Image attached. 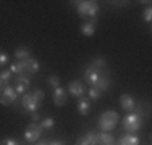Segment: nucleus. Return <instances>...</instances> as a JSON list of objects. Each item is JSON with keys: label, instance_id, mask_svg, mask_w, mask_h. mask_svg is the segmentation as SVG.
I'll return each instance as SVG.
<instances>
[{"label": "nucleus", "instance_id": "obj_1", "mask_svg": "<svg viewBox=\"0 0 152 145\" xmlns=\"http://www.w3.org/2000/svg\"><path fill=\"white\" fill-rule=\"evenodd\" d=\"M76 12L81 18L86 20H92V24L97 20V13H99V3L97 2H88V0H81L76 2Z\"/></svg>", "mask_w": 152, "mask_h": 145}, {"label": "nucleus", "instance_id": "obj_2", "mask_svg": "<svg viewBox=\"0 0 152 145\" xmlns=\"http://www.w3.org/2000/svg\"><path fill=\"white\" fill-rule=\"evenodd\" d=\"M44 97H45V94H44V90H41V89L34 90L32 94H23V97H21V105H23V108L26 111L32 113V111H37L39 103L44 100Z\"/></svg>", "mask_w": 152, "mask_h": 145}, {"label": "nucleus", "instance_id": "obj_3", "mask_svg": "<svg viewBox=\"0 0 152 145\" xmlns=\"http://www.w3.org/2000/svg\"><path fill=\"white\" fill-rule=\"evenodd\" d=\"M118 121H120V116H118L117 111L113 110H107L100 115L99 119V129L102 132H112L115 128H117Z\"/></svg>", "mask_w": 152, "mask_h": 145}, {"label": "nucleus", "instance_id": "obj_4", "mask_svg": "<svg viewBox=\"0 0 152 145\" xmlns=\"http://www.w3.org/2000/svg\"><path fill=\"white\" fill-rule=\"evenodd\" d=\"M141 126H142V116H141V113L131 111V113H128L123 118V129L128 134L137 132L141 129Z\"/></svg>", "mask_w": 152, "mask_h": 145}, {"label": "nucleus", "instance_id": "obj_5", "mask_svg": "<svg viewBox=\"0 0 152 145\" xmlns=\"http://www.w3.org/2000/svg\"><path fill=\"white\" fill-rule=\"evenodd\" d=\"M41 134H42V128H41V124L31 123V124L26 128V130H24V139H26L29 144H34V142H37V140H39Z\"/></svg>", "mask_w": 152, "mask_h": 145}, {"label": "nucleus", "instance_id": "obj_6", "mask_svg": "<svg viewBox=\"0 0 152 145\" xmlns=\"http://www.w3.org/2000/svg\"><path fill=\"white\" fill-rule=\"evenodd\" d=\"M21 63V68H23V74L24 76H31V74H36L39 71V61L34 60V58H28V60H23L20 61Z\"/></svg>", "mask_w": 152, "mask_h": 145}, {"label": "nucleus", "instance_id": "obj_7", "mask_svg": "<svg viewBox=\"0 0 152 145\" xmlns=\"http://www.w3.org/2000/svg\"><path fill=\"white\" fill-rule=\"evenodd\" d=\"M16 97H18L16 90L13 89L12 86H5L3 90H2V94H0V103L2 105H10V103H13V102L16 100Z\"/></svg>", "mask_w": 152, "mask_h": 145}, {"label": "nucleus", "instance_id": "obj_8", "mask_svg": "<svg viewBox=\"0 0 152 145\" xmlns=\"http://www.w3.org/2000/svg\"><path fill=\"white\" fill-rule=\"evenodd\" d=\"M102 76V72H100V70H94V68L89 66L88 70L84 71V81L88 82L91 87L96 86V82L99 81V78Z\"/></svg>", "mask_w": 152, "mask_h": 145}, {"label": "nucleus", "instance_id": "obj_9", "mask_svg": "<svg viewBox=\"0 0 152 145\" xmlns=\"http://www.w3.org/2000/svg\"><path fill=\"white\" fill-rule=\"evenodd\" d=\"M68 92L73 97H76V99H81V97H84V86H83V82H79L75 79V81H71L70 86H68Z\"/></svg>", "mask_w": 152, "mask_h": 145}, {"label": "nucleus", "instance_id": "obj_10", "mask_svg": "<svg viewBox=\"0 0 152 145\" xmlns=\"http://www.w3.org/2000/svg\"><path fill=\"white\" fill-rule=\"evenodd\" d=\"M120 105H121V108L125 111H134V108H136V102L134 99H133L129 94H123V95L120 97Z\"/></svg>", "mask_w": 152, "mask_h": 145}, {"label": "nucleus", "instance_id": "obj_11", "mask_svg": "<svg viewBox=\"0 0 152 145\" xmlns=\"http://www.w3.org/2000/svg\"><path fill=\"white\" fill-rule=\"evenodd\" d=\"M29 84H31L29 78H28V76H24V74H20L16 78V87H15L16 94H24L28 90V87H29Z\"/></svg>", "mask_w": 152, "mask_h": 145}, {"label": "nucleus", "instance_id": "obj_12", "mask_svg": "<svg viewBox=\"0 0 152 145\" xmlns=\"http://www.w3.org/2000/svg\"><path fill=\"white\" fill-rule=\"evenodd\" d=\"M53 103L57 107H61V105L66 103V90L63 87H57L53 89Z\"/></svg>", "mask_w": 152, "mask_h": 145}, {"label": "nucleus", "instance_id": "obj_13", "mask_svg": "<svg viewBox=\"0 0 152 145\" xmlns=\"http://www.w3.org/2000/svg\"><path fill=\"white\" fill-rule=\"evenodd\" d=\"M78 113L86 116L91 113V100L88 99V97H81V99L78 100Z\"/></svg>", "mask_w": 152, "mask_h": 145}, {"label": "nucleus", "instance_id": "obj_14", "mask_svg": "<svg viewBox=\"0 0 152 145\" xmlns=\"http://www.w3.org/2000/svg\"><path fill=\"white\" fill-rule=\"evenodd\" d=\"M115 137L108 132H100L97 134V145H113Z\"/></svg>", "mask_w": 152, "mask_h": 145}, {"label": "nucleus", "instance_id": "obj_15", "mask_svg": "<svg viewBox=\"0 0 152 145\" xmlns=\"http://www.w3.org/2000/svg\"><path fill=\"white\" fill-rule=\"evenodd\" d=\"M118 145H139V137L134 136V134H126L120 139Z\"/></svg>", "mask_w": 152, "mask_h": 145}, {"label": "nucleus", "instance_id": "obj_16", "mask_svg": "<svg viewBox=\"0 0 152 145\" xmlns=\"http://www.w3.org/2000/svg\"><path fill=\"white\" fill-rule=\"evenodd\" d=\"M108 86H110V79H108L107 76L102 74V76L99 78V81L96 82V86H94V87H96V89H99L100 92H104V90L108 89Z\"/></svg>", "mask_w": 152, "mask_h": 145}, {"label": "nucleus", "instance_id": "obj_17", "mask_svg": "<svg viewBox=\"0 0 152 145\" xmlns=\"http://www.w3.org/2000/svg\"><path fill=\"white\" fill-rule=\"evenodd\" d=\"M31 55L29 49H26V47H20V49H16L15 52V57L18 58V61H23V60H28Z\"/></svg>", "mask_w": 152, "mask_h": 145}, {"label": "nucleus", "instance_id": "obj_18", "mask_svg": "<svg viewBox=\"0 0 152 145\" xmlns=\"http://www.w3.org/2000/svg\"><path fill=\"white\" fill-rule=\"evenodd\" d=\"M81 32H83V36H86V37H91V36H94V32H96V28H94V24L91 23V21H88V23H84L81 26Z\"/></svg>", "mask_w": 152, "mask_h": 145}, {"label": "nucleus", "instance_id": "obj_19", "mask_svg": "<svg viewBox=\"0 0 152 145\" xmlns=\"http://www.w3.org/2000/svg\"><path fill=\"white\" fill-rule=\"evenodd\" d=\"M0 81L3 82V86H7L10 81H12V72H10V70H2L0 71Z\"/></svg>", "mask_w": 152, "mask_h": 145}, {"label": "nucleus", "instance_id": "obj_20", "mask_svg": "<svg viewBox=\"0 0 152 145\" xmlns=\"http://www.w3.org/2000/svg\"><path fill=\"white\" fill-rule=\"evenodd\" d=\"M84 139H86V142H88L89 145H97V134L92 132V130L84 134Z\"/></svg>", "mask_w": 152, "mask_h": 145}, {"label": "nucleus", "instance_id": "obj_21", "mask_svg": "<svg viewBox=\"0 0 152 145\" xmlns=\"http://www.w3.org/2000/svg\"><path fill=\"white\" fill-rule=\"evenodd\" d=\"M8 70H10V72H12V74H18V76L23 74V68H21V63H20V61H16V63H12Z\"/></svg>", "mask_w": 152, "mask_h": 145}, {"label": "nucleus", "instance_id": "obj_22", "mask_svg": "<svg viewBox=\"0 0 152 145\" xmlns=\"http://www.w3.org/2000/svg\"><path fill=\"white\" fill-rule=\"evenodd\" d=\"M88 95H89V100H99L100 95H102V92H100L99 89H96V87H91L89 92H88Z\"/></svg>", "mask_w": 152, "mask_h": 145}, {"label": "nucleus", "instance_id": "obj_23", "mask_svg": "<svg viewBox=\"0 0 152 145\" xmlns=\"http://www.w3.org/2000/svg\"><path fill=\"white\" fill-rule=\"evenodd\" d=\"M105 65H107V61L104 60V58H96V60L91 63V68H94V70H102Z\"/></svg>", "mask_w": 152, "mask_h": 145}, {"label": "nucleus", "instance_id": "obj_24", "mask_svg": "<svg viewBox=\"0 0 152 145\" xmlns=\"http://www.w3.org/2000/svg\"><path fill=\"white\" fill-rule=\"evenodd\" d=\"M53 126H55L53 118H45V119H42V123H41V128L42 129H52Z\"/></svg>", "mask_w": 152, "mask_h": 145}, {"label": "nucleus", "instance_id": "obj_25", "mask_svg": "<svg viewBox=\"0 0 152 145\" xmlns=\"http://www.w3.org/2000/svg\"><path fill=\"white\" fill-rule=\"evenodd\" d=\"M47 81H49V86L50 87H53V89H57V87H60V78L58 76H49V79H47Z\"/></svg>", "mask_w": 152, "mask_h": 145}, {"label": "nucleus", "instance_id": "obj_26", "mask_svg": "<svg viewBox=\"0 0 152 145\" xmlns=\"http://www.w3.org/2000/svg\"><path fill=\"white\" fill-rule=\"evenodd\" d=\"M0 145H20L16 139H12V137H7V139H2L0 140Z\"/></svg>", "mask_w": 152, "mask_h": 145}, {"label": "nucleus", "instance_id": "obj_27", "mask_svg": "<svg viewBox=\"0 0 152 145\" xmlns=\"http://www.w3.org/2000/svg\"><path fill=\"white\" fill-rule=\"evenodd\" d=\"M151 20H152V8L149 5V7H146V10H144V21L151 23Z\"/></svg>", "mask_w": 152, "mask_h": 145}, {"label": "nucleus", "instance_id": "obj_28", "mask_svg": "<svg viewBox=\"0 0 152 145\" xmlns=\"http://www.w3.org/2000/svg\"><path fill=\"white\" fill-rule=\"evenodd\" d=\"M7 61H8V55H7V52H0V66L7 65Z\"/></svg>", "mask_w": 152, "mask_h": 145}, {"label": "nucleus", "instance_id": "obj_29", "mask_svg": "<svg viewBox=\"0 0 152 145\" xmlns=\"http://www.w3.org/2000/svg\"><path fill=\"white\" fill-rule=\"evenodd\" d=\"M76 145H89L88 142H86V139H84V136L83 137H79L78 140H76Z\"/></svg>", "mask_w": 152, "mask_h": 145}, {"label": "nucleus", "instance_id": "obj_30", "mask_svg": "<svg viewBox=\"0 0 152 145\" xmlns=\"http://www.w3.org/2000/svg\"><path fill=\"white\" fill-rule=\"evenodd\" d=\"M31 118L34 119V121H37V119H41V116H39L37 111H32V113H31Z\"/></svg>", "mask_w": 152, "mask_h": 145}, {"label": "nucleus", "instance_id": "obj_31", "mask_svg": "<svg viewBox=\"0 0 152 145\" xmlns=\"http://www.w3.org/2000/svg\"><path fill=\"white\" fill-rule=\"evenodd\" d=\"M49 145H65V142H61V140H52V142H49Z\"/></svg>", "mask_w": 152, "mask_h": 145}, {"label": "nucleus", "instance_id": "obj_32", "mask_svg": "<svg viewBox=\"0 0 152 145\" xmlns=\"http://www.w3.org/2000/svg\"><path fill=\"white\" fill-rule=\"evenodd\" d=\"M37 145H49V142H45V140H42V142H39Z\"/></svg>", "mask_w": 152, "mask_h": 145}, {"label": "nucleus", "instance_id": "obj_33", "mask_svg": "<svg viewBox=\"0 0 152 145\" xmlns=\"http://www.w3.org/2000/svg\"><path fill=\"white\" fill-rule=\"evenodd\" d=\"M2 87H3V82H2V81H0V90H2Z\"/></svg>", "mask_w": 152, "mask_h": 145}]
</instances>
